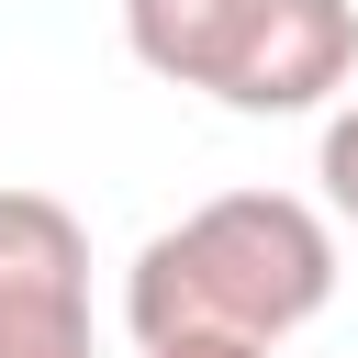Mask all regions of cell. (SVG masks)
<instances>
[{"label":"cell","mask_w":358,"mask_h":358,"mask_svg":"<svg viewBox=\"0 0 358 358\" xmlns=\"http://www.w3.org/2000/svg\"><path fill=\"white\" fill-rule=\"evenodd\" d=\"M324 302H336V235L291 190H224V201L179 213L168 235H145L134 268H123L134 347H157V336H257V347H280Z\"/></svg>","instance_id":"1"},{"label":"cell","mask_w":358,"mask_h":358,"mask_svg":"<svg viewBox=\"0 0 358 358\" xmlns=\"http://www.w3.org/2000/svg\"><path fill=\"white\" fill-rule=\"evenodd\" d=\"M358 78V0H246L224 67H213V101L246 112V123H280V112H313Z\"/></svg>","instance_id":"2"},{"label":"cell","mask_w":358,"mask_h":358,"mask_svg":"<svg viewBox=\"0 0 358 358\" xmlns=\"http://www.w3.org/2000/svg\"><path fill=\"white\" fill-rule=\"evenodd\" d=\"M0 358H90V235L56 190H0Z\"/></svg>","instance_id":"3"},{"label":"cell","mask_w":358,"mask_h":358,"mask_svg":"<svg viewBox=\"0 0 358 358\" xmlns=\"http://www.w3.org/2000/svg\"><path fill=\"white\" fill-rule=\"evenodd\" d=\"M235 22H246V0H123V45H134V67L168 78V90H213Z\"/></svg>","instance_id":"4"},{"label":"cell","mask_w":358,"mask_h":358,"mask_svg":"<svg viewBox=\"0 0 358 358\" xmlns=\"http://www.w3.org/2000/svg\"><path fill=\"white\" fill-rule=\"evenodd\" d=\"M313 179H324V201H336V213L358 224V101H347V112L324 123V157H313Z\"/></svg>","instance_id":"5"},{"label":"cell","mask_w":358,"mask_h":358,"mask_svg":"<svg viewBox=\"0 0 358 358\" xmlns=\"http://www.w3.org/2000/svg\"><path fill=\"white\" fill-rule=\"evenodd\" d=\"M145 358H268L257 336H157Z\"/></svg>","instance_id":"6"}]
</instances>
